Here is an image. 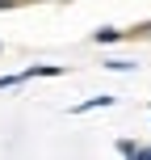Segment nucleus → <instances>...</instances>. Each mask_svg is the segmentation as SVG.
Instances as JSON below:
<instances>
[{
    "instance_id": "obj_1",
    "label": "nucleus",
    "mask_w": 151,
    "mask_h": 160,
    "mask_svg": "<svg viewBox=\"0 0 151 160\" xmlns=\"http://www.w3.org/2000/svg\"><path fill=\"white\" fill-rule=\"evenodd\" d=\"M105 105H113V97H92V101L76 105V114H88V110H105Z\"/></svg>"
},
{
    "instance_id": "obj_2",
    "label": "nucleus",
    "mask_w": 151,
    "mask_h": 160,
    "mask_svg": "<svg viewBox=\"0 0 151 160\" xmlns=\"http://www.w3.org/2000/svg\"><path fill=\"white\" fill-rule=\"evenodd\" d=\"M113 38H122V30H109V25H105V30H97V42H113Z\"/></svg>"
},
{
    "instance_id": "obj_4",
    "label": "nucleus",
    "mask_w": 151,
    "mask_h": 160,
    "mask_svg": "<svg viewBox=\"0 0 151 160\" xmlns=\"http://www.w3.org/2000/svg\"><path fill=\"white\" fill-rule=\"evenodd\" d=\"M118 152H122V156H139V143H130V139H122V143H118Z\"/></svg>"
},
{
    "instance_id": "obj_5",
    "label": "nucleus",
    "mask_w": 151,
    "mask_h": 160,
    "mask_svg": "<svg viewBox=\"0 0 151 160\" xmlns=\"http://www.w3.org/2000/svg\"><path fill=\"white\" fill-rule=\"evenodd\" d=\"M17 80H21V76H0V88H13Z\"/></svg>"
},
{
    "instance_id": "obj_6",
    "label": "nucleus",
    "mask_w": 151,
    "mask_h": 160,
    "mask_svg": "<svg viewBox=\"0 0 151 160\" xmlns=\"http://www.w3.org/2000/svg\"><path fill=\"white\" fill-rule=\"evenodd\" d=\"M0 8H8V0H0Z\"/></svg>"
},
{
    "instance_id": "obj_3",
    "label": "nucleus",
    "mask_w": 151,
    "mask_h": 160,
    "mask_svg": "<svg viewBox=\"0 0 151 160\" xmlns=\"http://www.w3.org/2000/svg\"><path fill=\"white\" fill-rule=\"evenodd\" d=\"M105 68H113V72H130V68H134V63H130V59H109V63H105Z\"/></svg>"
}]
</instances>
